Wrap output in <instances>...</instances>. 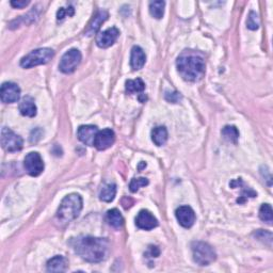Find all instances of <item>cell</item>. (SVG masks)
<instances>
[{
	"instance_id": "cell-26",
	"label": "cell",
	"mask_w": 273,
	"mask_h": 273,
	"mask_svg": "<svg viewBox=\"0 0 273 273\" xmlns=\"http://www.w3.org/2000/svg\"><path fill=\"white\" fill-rule=\"evenodd\" d=\"M147 185H148V180L144 179V177H140V179L132 180L131 183H129V188H131L132 192H136V191L140 190V188L145 187Z\"/></svg>"
},
{
	"instance_id": "cell-10",
	"label": "cell",
	"mask_w": 273,
	"mask_h": 273,
	"mask_svg": "<svg viewBox=\"0 0 273 273\" xmlns=\"http://www.w3.org/2000/svg\"><path fill=\"white\" fill-rule=\"evenodd\" d=\"M0 96L1 100L5 104H12L15 102L20 97V89L14 83H4L1 86V90H0Z\"/></svg>"
},
{
	"instance_id": "cell-11",
	"label": "cell",
	"mask_w": 273,
	"mask_h": 273,
	"mask_svg": "<svg viewBox=\"0 0 273 273\" xmlns=\"http://www.w3.org/2000/svg\"><path fill=\"white\" fill-rule=\"evenodd\" d=\"M136 225L141 229L151 230L158 227V220L148 210H141L136 218Z\"/></svg>"
},
{
	"instance_id": "cell-3",
	"label": "cell",
	"mask_w": 273,
	"mask_h": 273,
	"mask_svg": "<svg viewBox=\"0 0 273 273\" xmlns=\"http://www.w3.org/2000/svg\"><path fill=\"white\" fill-rule=\"evenodd\" d=\"M83 209V197L77 193L66 195L61 202L56 215V222L60 227H65L80 215Z\"/></svg>"
},
{
	"instance_id": "cell-24",
	"label": "cell",
	"mask_w": 273,
	"mask_h": 273,
	"mask_svg": "<svg viewBox=\"0 0 273 273\" xmlns=\"http://www.w3.org/2000/svg\"><path fill=\"white\" fill-rule=\"evenodd\" d=\"M259 218L261 220L271 225L273 222V211L272 207L269 204H263L261 209H259Z\"/></svg>"
},
{
	"instance_id": "cell-29",
	"label": "cell",
	"mask_w": 273,
	"mask_h": 273,
	"mask_svg": "<svg viewBox=\"0 0 273 273\" xmlns=\"http://www.w3.org/2000/svg\"><path fill=\"white\" fill-rule=\"evenodd\" d=\"M30 1H28V0H22V1H20V0H13V1H11V5L13 6V8H15V9H23L25 8V6H27L29 4Z\"/></svg>"
},
{
	"instance_id": "cell-8",
	"label": "cell",
	"mask_w": 273,
	"mask_h": 273,
	"mask_svg": "<svg viewBox=\"0 0 273 273\" xmlns=\"http://www.w3.org/2000/svg\"><path fill=\"white\" fill-rule=\"evenodd\" d=\"M24 167L27 173L36 177L44 171V161L39 153L31 152L25 157Z\"/></svg>"
},
{
	"instance_id": "cell-21",
	"label": "cell",
	"mask_w": 273,
	"mask_h": 273,
	"mask_svg": "<svg viewBox=\"0 0 273 273\" xmlns=\"http://www.w3.org/2000/svg\"><path fill=\"white\" fill-rule=\"evenodd\" d=\"M152 140L157 146H162L168 141V131L165 126H157L152 131Z\"/></svg>"
},
{
	"instance_id": "cell-12",
	"label": "cell",
	"mask_w": 273,
	"mask_h": 273,
	"mask_svg": "<svg viewBox=\"0 0 273 273\" xmlns=\"http://www.w3.org/2000/svg\"><path fill=\"white\" fill-rule=\"evenodd\" d=\"M119 36V29L115 28V27H112V28H109L98 34L96 37V44L100 48H108V47H110L115 43V41L118 40Z\"/></svg>"
},
{
	"instance_id": "cell-23",
	"label": "cell",
	"mask_w": 273,
	"mask_h": 273,
	"mask_svg": "<svg viewBox=\"0 0 273 273\" xmlns=\"http://www.w3.org/2000/svg\"><path fill=\"white\" fill-rule=\"evenodd\" d=\"M165 1H152L149 2V13L151 15L157 19L162 18L163 14H165Z\"/></svg>"
},
{
	"instance_id": "cell-6",
	"label": "cell",
	"mask_w": 273,
	"mask_h": 273,
	"mask_svg": "<svg viewBox=\"0 0 273 273\" xmlns=\"http://www.w3.org/2000/svg\"><path fill=\"white\" fill-rule=\"evenodd\" d=\"M1 145L6 152L14 153L23 148L24 141L22 136L16 135L10 128L3 127L1 129Z\"/></svg>"
},
{
	"instance_id": "cell-14",
	"label": "cell",
	"mask_w": 273,
	"mask_h": 273,
	"mask_svg": "<svg viewBox=\"0 0 273 273\" xmlns=\"http://www.w3.org/2000/svg\"><path fill=\"white\" fill-rule=\"evenodd\" d=\"M98 128L94 125H83L78 128L77 136L78 139L89 146H94L95 138H96Z\"/></svg>"
},
{
	"instance_id": "cell-1",
	"label": "cell",
	"mask_w": 273,
	"mask_h": 273,
	"mask_svg": "<svg viewBox=\"0 0 273 273\" xmlns=\"http://www.w3.org/2000/svg\"><path fill=\"white\" fill-rule=\"evenodd\" d=\"M75 253L88 263H100L109 255V241L106 238L79 236L71 240Z\"/></svg>"
},
{
	"instance_id": "cell-9",
	"label": "cell",
	"mask_w": 273,
	"mask_h": 273,
	"mask_svg": "<svg viewBox=\"0 0 273 273\" xmlns=\"http://www.w3.org/2000/svg\"><path fill=\"white\" fill-rule=\"evenodd\" d=\"M115 142V134L112 129H102V131L97 133L96 138H95L94 146L98 151H105V149L111 147Z\"/></svg>"
},
{
	"instance_id": "cell-5",
	"label": "cell",
	"mask_w": 273,
	"mask_h": 273,
	"mask_svg": "<svg viewBox=\"0 0 273 273\" xmlns=\"http://www.w3.org/2000/svg\"><path fill=\"white\" fill-rule=\"evenodd\" d=\"M53 56L54 51L51 48H47V47L32 50L20 60V66L24 68H31L38 65L46 64L53 58Z\"/></svg>"
},
{
	"instance_id": "cell-16",
	"label": "cell",
	"mask_w": 273,
	"mask_h": 273,
	"mask_svg": "<svg viewBox=\"0 0 273 273\" xmlns=\"http://www.w3.org/2000/svg\"><path fill=\"white\" fill-rule=\"evenodd\" d=\"M108 12L107 11H104V10H101V11H98L96 13V15L94 16V18L92 19V22L91 24L89 25L88 27V29L86 30V34L87 36H93V34L96 33L99 29H100V26L104 24L106 20L108 19Z\"/></svg>"
},
{
	"instance_id": "cell-15",
	"label": "cell",
	"mask_w": 273,
	"mask_h": 273,
	"mask_svg": "<svg viewBox=\"0 0 273 273\" xmlns=\"http://www.w3.org/2000/svg\"><path fill=\"white\" fill-rule=\"evenodd\" d=\"M146 61L145 52L140 46H134L132 49V56H131V65L133 70L138 71L144 66Z\"/></svg>"
},
{
	"instance_id": "cell-17",
	"label": "cell",
	"mask_w": 273,
	"mask_h": 273,
	"mask_svg": "<svg viewBox=\"0 0 273 273\" xmlns=\"http://www.w3.org/2000/svg\"><path fill=\"white\" fill-rule=\"evenodd\" d=\"M19 111L24 117L33 118L37 115V106L34 99L31 96H25L19 104Z\"/></svg>"
},
{
	"instance_id": "cell-27",
	"label": "cell",
	"mask_w": 273,
	"mask_h": 273,
	"mask_svg": "<svg viewBox=\"0 0 273 273\" xmlns=\"http://www.w3.org/2000/svg\"><path fill=\"white\" fill-rule=\"evenodd\" d=\"M247 27L251 30H256L259 27V18L257 13L254 11H251L247 19Z\"/></svg>"
},
{
	"instance_id": "cell-13",
	"label": "cell",
	"mask_w": 273,
	"mask_h": 273,
	"mask_svg": "<svg viewBox=\"0 0 273 273\" xmlns=\"http://www.w3.org/2000/svg\"><path fill=\"white\" fill-rule=\"evenodd\" d=\"M176 219L182 228H190L195 222V214L189 206H181L176 209Z\"/></svg>"
},
{
	"instance_id": "cell-18",
	"label": "cell",
	"mask_w": 273,
	"mask_h": 273,
	"mask_svg": "<svg viewBox=\"0 0 273 273\" xmlns=\"http://www.w3.org/2000/svg\"><path fill=\"white\" fill-rule=\"evenodd\" d=\"M115 194H117V185L114 182H108L102 185L99 191V199L102 202L110 203L114 200Z\"/></svg>"
},
{
	"instance_id": "cell-25",
	"label": "cell",
	"mask_w": 273,
	"mask_h": 273,
	"mask_svg": "<svg viewBox=\"0 0 273 273\" xmlns=\"http://www.w3.org/2000/svg\"><path fill=\"white\" fill-rule=\"evenodd\" d=\"M222 135H223L225 140L233 142V143H235V144L237 143L238 138H239V132L235 126H225L222 131Z\"/></svg>"
},
{
	"instance_id": "cell-2",
	"label": "cell",
	"mask_w": 273,
	"mask_h": 273,
	"mask_svg": "<svg viewBox=\"0 0 273 273\" xmlns=\"http://www.w3.org/2000/svg\"><path fill=\"white\" fill-rule=\"evenodd\" d=\"M177 71L186 81L195 83L203 78L205 75V61L199 53L185 51L177 58Z\"/></svg>"
},
{
	"instance_id": "cell-20",
	"label": "cell",
	"mask_w": 273,
	"mask_h": 273,
	"mask_svg": "<svg viewBox=\"0 0 273 273\" xmlns=\"http://www.w3.org/2000/svg\"><path fill=\"white\" fill-rule=\"evenodd\" d=\"M67 262L63 256L57 255L49 259L47 263V271L48 272H63L66 269Z\"/></svg>"
},
{
	"instance_id": "cell-19",
	"label": "cell",
	"mask_w": 273,
	"mask_h": 273,
	"mask_svg": "<svg viewBox=\"0 0 273 273\" xmlns=\"http://www.w3.org/2000/svg\"><path fill=\"white\" fill-rule=\"evenodd\" d=\"M106 220L108 224L114 228H121L124 225V218H123L120 210L117 208H113L108 211Z\"/></svg>"
},
{
	"instance_id": "cell-22",
	"label": "cell",
	"mask_w": 273,
	"mask_h": 273,
	"mask_svg": "<svg viewBox=\"0 0 273 273\" xmlns=\"http://www.w3.org/2000/svg\"><path fill=\"white\" fill-rule=\"evenodd\" d=\"M145 84L140 78H136L135 80H127L126 81V92L129 94L141 93L144 91Z\"/></svg>"
},
{
	"instance_id": "cell-7",
	"label": "cell",
	"mask_w": 273,
	"mask_h": 273,
	"mask_svg": "<svg viewBox=\"0 0 273 273\" xmlns=\"http://www.w3.org/2000/svg\"><path fill=\"white\" fill-rule=\"evenodd\" d=\"M80 62H81V52L76 48H72L68 51H66L62 56V58H61L59 70L64 74H71L76 70Z\"/></svg>"
},
{
	"instance_id": "cell-4",
	"label": "cell",
	"mask_w": 273,
	"mask_h": 273,
	"mask_svg": "<svg viewBox=\"0 0 273 273\" xmlns=\"http://www.w3.org/2000/svg\"><path fill=\"white\" fill-rule=\"evenodd\" d=\"M191 250H192L193 261L200 266H208L211 263H214L217 258L214 248L206 242H192Z\"/></svg>"
},
{
	"instance_id": "cell-28",
	"label": "cell",
	"mask_w": 273,
	"mask_h": 273,
	"mask_svg": "<svg viewBox=\"0 0 273 273\" xmlns=\"http://www.w3.org/2000/svg\"><path fill=\"white\" fill-rule=\"evenodd\" d=\"M74 14V9H73V6H70V8H61L58 13H57V19L58 20H62L65 16L67 15H70L72 16Z\"/></svg>"
}]
</instances>
